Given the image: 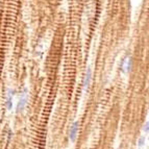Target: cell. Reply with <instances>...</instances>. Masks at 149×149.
I'll use <instances>...</instances> for the list:
<instances>
[{
  "label": "cell",
  "instance_id": "6da1fadb",
  "mask_svg": "<svg viewBox=\"0 0 149 149\" xmlns=\"http://www.w3.org/2000/svg\"><path fill=\"white\" fill-rule=\"evenodd\" d=\"M27 94H28V90L26 88L23 89V91L21 92L20 96H19V101L17 103V107H16V112L21 113L24 111V109L26 107L27 104Z\"/></svg>",
  "mask_w": 149,
  "mask_h": 149
},
{
  "label": "cell",
  "instance_id": "7a4b0ae2",
  "mask_svg": "<svg viewBox=\"0 0 149 149\" xmlns=\"http://www.w3.org/2000/svg\"><path fill=\"white\" fill-rule=\"evenodd\" d=\"M132 58L129 56V55H126V56L122 60L120 69H121V71L124 73V74H126V73H129L132 71Z\"/></svg>",
  "mask_w": 149,
  "mask_h": 149
},
{
  "label": "cell",
  "instance_id": "3957f363",
  "mask_svg": "<svg viewBox=\"0 0 149 149\" xmlns=\"http://www.w3.org/2000/svg\"><path fill=\"white\" fill-rule=\"evenodd\" d=\"M92 77H93L92 69H91V68H88L87 71H86L84 81H82V90H84L85 93L89 91V88H90V86H91V82H92Z\"/></svg>",
  "mask_w": 149,
  "mask_h": 149
},
{
  "label": "cell",
  "instance_id": "277c9868",
  "mask_svg": "<svg viewBox=\"0 0 149 149\" xmlns=\"http://www.w3.org/2000/svg\"><path fill=\"white\" fill-rule=\"evenodd\" d=\"M78 129H79V122L75 121L72 123V125L70 126L69 129V140L70 142H75L77 138V134H78Z\"/></svg>",
  "mask_w": 149,
  "mask_h": 149
},
{
  "label": "cell",
  "instance_id": "5b68a950",
  "mask_svg": "<svg viewBox=\"0 0 149 149\" xmlns=\"http://www.w3.org/2000/svg\"><path fill=\"white\" fill-rule=\"evenodd\" d=\"M14 96H15V90H14V89H8V93H6V101H5V105H6V109H8V111H12Z\"/></svg>",
  "mask_w": 149,
  "mask_h": 149
},
{
  "label": "cell",
  "instance_id": "8992f818",
  "mask_svg": "<svg viewBox=\"0 0 149 149\" xmlns=\"http://www.w3.org/2000/svg\"><path fill=\"white\" fill-rule=\"evenodd\" d=\"M145 141H146V136H145V134H143V136H142V137L139 139V141H138V146H139V148H141V147L144 146Z\"/></svg>",
  "mask_w": 149,
  "mask_h": 149
},
{
  "label": "cell",
  "instance_id": "52a82bcc",
  "mask_svg": "<svg viewBox=\"0 0 149 149\" xmlns=\"http://www.w3.org/2000/svg\"><path fill=\"white\" fill-rule=\"evenodd\" d=\"M143 134H145V136H147L148 134V132H149V122L148 121H146L143 124Z\"/></svg>",
  "mask_w": 149,
  "mask_h": 149
}]
</instances>
